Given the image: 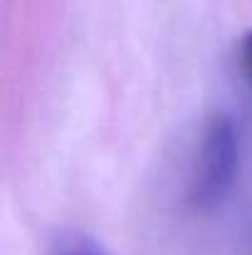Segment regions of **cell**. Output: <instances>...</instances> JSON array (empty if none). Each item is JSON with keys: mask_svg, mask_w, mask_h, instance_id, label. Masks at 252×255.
<instances>
[{"mask_svg": "<svg viewBox=\"0 0 252 255\" xmlns=\"http://www.w3.org/2000/svg\"><path fill=\"white\" fill-rule=\"evenodd\" d=\"M238 171V136L225 114H215L203 134L195 171L190 178V201L198 208L218 206L235 183Z\"/></svg>", "mask_w": 252, "mask_h": 255, "instance_id": "obj_1", "label": "cell"}, {"mask_svg": "<svg viewBox=\"0 0 252 255\" xmlns=\"http://www.w3.org/2000/svg\"><path fill=\"white\" fill-rule=\"evenodd\" d=\"M50 255H106V251L84 233H67L55 241Z\"/></svg>", "mask_w": 252, "mask_h": 255, "instance_id": "obj_2", "label": "cell"}, {"mask_svg": "<svg viewBox=\"0 0 252 255\" xmlns=\"http://www.w3.org/2000/svg\"><path fill=\"white\" fill-rule=\"evenodd\" d=\"M240 57H243V67H245V75L252 85V30L243 37V45H240Z\"/></svg>", "mask_w": 252, "mask_h": 255, "instance_id": "obj_3", "label": "cell"}]
</instances>
